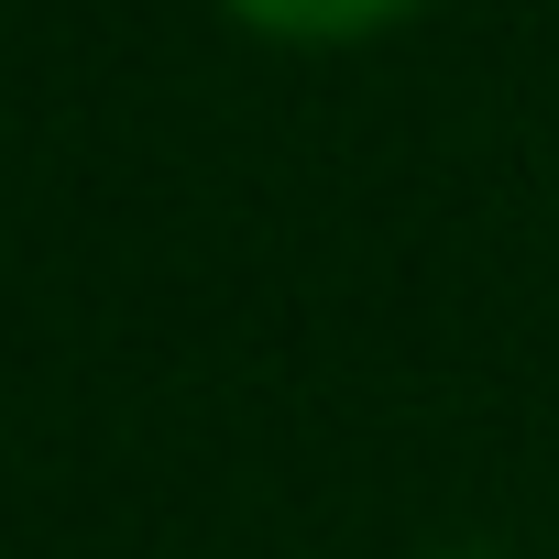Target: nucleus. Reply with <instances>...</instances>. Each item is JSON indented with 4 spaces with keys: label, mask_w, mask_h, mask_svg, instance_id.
I'll return each mask as SVG.
<instances>
[{
    "label": "nucleus",
    "mask_w": 559,
    "mask_h": 559,
    "mask_svg": "<svg viewBox=\"0 0 559 559\" xmlns=\"http://www.w3.org/2000/svg\"><path fill=\"white\" fill-rule=\"evenodd\" d=\"M219 12L263 45H373L384 23H406L417 0H219Z\"/></svg>",
    "instance_id": "1"
}]
</instances>
